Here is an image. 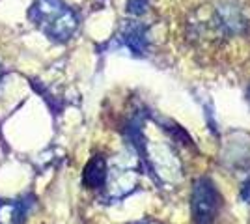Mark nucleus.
Wrapping results in <instances>:
<instances>
[{
  "mask_svg": "<svg viewBox=\"0 0 250 224\" xmlns=\"http://www.w3.org/2000/svg\"><path fill=\"white\" fill-rule=\"evenodd\" d=\"M28 19L52 41L65 43L79 28V17L63 0H34Z\"/></svg>",
  "mask_w": 250,
  "mask_h": 224,
  "instance_id": "f257e3e1",
  "label": "nucleus"
},
{
  "mask_svg": "<svg viewBox=\"0 0 250 224\" xmlns=\"http://www.w3.org/2000/svg\"><path fill=\"white\" fill-rule=\"evenodd\" d=\"M220 207V196L215 185L208 178L194 183L192 191V217L196 224H211Z\"/></svg>",
  "mask_w": 250,
  "mask_h": 224,
  "instance_id": "f03ea898",
  "label": "nucleus"
},
{
  "mask_svg": "<svg viewBox=\"0 0 250 224\" xmlns=\"http://www.w3.org/2000/svg\"><path fill=\"white\" fill-rule=\"evenodd\" d=\"M136 174L133 170H125V168H112L110 174H106V192L110 198H124L129 192L135 191L136 187Z\"/></svg>",
  "mask_w": 250,
  "mask_h": 224,
  "instance_id": "7ed1b4c3",
  "label": "nucleus"
},
{
  "mask_svg": "<svg viewBox=\"0 0 250 224\" xmlns=\"http://www.w3.org/2000/svg\"><path fill=\"white\" fill-rule=\"evenodd\" d=\"M122 40H124V43L133 53H142L144 45H146L144 26H140L138 22H127L124 26V30H122Z\"/></svg>",
  "mask_w": 250,
  "mask_h": 224,
  "instance_id": "20e7f679",
  "label": "nucleus"
},
{
  "mask_svg": "<svg viewBox=\"0 0 250 224\" xmlns=\"http://www.w3.org/2000/svg\"><path fill=\"white\" fill-rule=\"evenodd\" d=\"M106 163H104L103 157H94V159L88 163V166H86V172H84V182L86 185H90V187H103L104 182H106Z\"/></svg>",
  "mask_w": 250,
  "mask_h": 224,
  "instance_id": "39448f33",
  "label": "nucleus"
},
{
  "mask_svg": "<svg viewBox=\"0 0 250 224\" xmlns=\"http://www.w3.org/2000/svg\"><path fill=\"white\" fill-rule=\"evenodd\" d=\"M24 207L15 200H0V224H21Z\"/></svg>",
  "mask_w": 250,
  "mask_h": 224,
  "instance_id": "423d86ee",
  "label": "nucleus"
},
{
  "mask_svg": "<svg viewBox=\"0 0 250 224\" xmlns=\"http://www.w3.org/2000/svg\"><path fill=\"white\" fill-rule=\"evenodd\" d=\"M146 8H147V0H129V4H127V11L133 13V15L144 13Z\"/></svg>",
  "mask_w": 250,
  "mask_h": 224,
  "instance_id": "0eeeda50",
  "label": "nucleus"
},
{
  "mask_svg": "<svg viewBox=\"0 0 250 224\" xmlns=\"http://www.w3.org/2000/svg\"><path fill=\"white\" fill-rule=\"evenodd\" d=\"M0 79H2V67H0Z\"/></svg>",
  "mask_w": 250,
  "mask_h": 224,
  "instance_id": "6e6552de",
  "label": "nucleus"
},
{
  "mask_svg": "<svg viewBox=\"0 0 250 224\" xmlns=\"http://www.w3.org/2000/svg\"><path fill=\"white\" fill-rule=\"evenodd\" d=\"M146 224H151V223H146Z\"/></svg>",
  "mask_w": 250,
  "mask_h": 224,
  "instance_id": "1a4fd4ad",
  "label": "nucleus"
}]
</instances>
